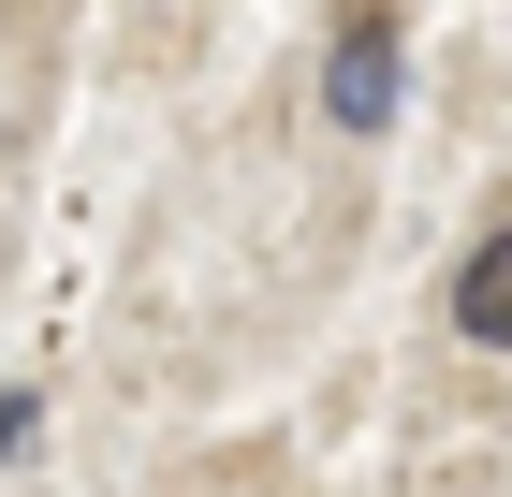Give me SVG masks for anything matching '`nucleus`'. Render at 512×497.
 Returning <instances> with one entry per match:
<instances>
[{"label":"nucleus","mask_w":512,"mask_h":497,"mask_svg":"<svg viewBox=\"0 0 512 497\" xmlns=\"http://www.w3.org/2000/svg\"><path fill=\"white\" fill-rule=\"evenodd\" d=\"M395 88H410V30H395L381 0H352V30L322 59V117L337 132H395Z\"/></svg>","instance_id":"f257e3e1"},{"label":"nucleus","mask_w":512,"mask_h":497,"mask_svg":"<svg viewBox=\"0 0 512 497\" xmlns=\"http://www.w3.org/2000/svg\"><path fill=\"white\" fill-rule=\"evenodd\" d=\"M454 337H483V351H512V234H483L469 264H454Z\"/></svg>","instance_id":"f03ea898"},{"label":"nucleus","mask_w":512,"mask_h":497,"mask_svg":"<svg viewBox=\"0 0 512 497\" xmlns=\"http://www.w3.org/2000/svg\"><path fill=\"white\" fill-rule=\"evenodd\" d=\"M30 424H44V395H0V468L30 454Z\"/></svg>","instance_id":"7ed1b4c3"}]
</instances>
